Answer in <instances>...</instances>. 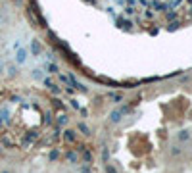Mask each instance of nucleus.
<instances>
[{
    "instance_id": "obj_1",
    "label": "nucleus",
    "mask_w": 192,
    "mask_h": 173,
    "mask_svg": "<svg viewBox=\"0 0 192 173\" xmlns=\"http://www.w3.org/2000/svg\"><path fill=\"white\" fill-rule=\"evenodd\" d=\"M64 139L67 140V143H75V131H71V129H67V131H64Z\"/></svg>"
},
{
    "instance_id": "obj_2",
    "label": "nucleus",
    "mask_w": 192,
    "mask_h": 173,
    "mask_svg": "<svg viewBox=\"0 0 192 173\" xmlns=\"http://www.w3.org/2000/svg\"><path fill=\"white\" fill-rule=\"evenodd\" d=\"M121 115H123V114L119 112V110H115V112H112V114H110V121H112V123H119Z\"/></svg>"
},
{
    "instance_id": "obj_3",
    "label": "nucleus",
    "mask_w": 192,
    "mask_h": 173,
    "mask_svg": "<svg viewBox=\"0 0 192 173\" xmlns=\"http://www.w3.org/2000/svg\"><path fill=\"white\" fill-rule=\"evenodd\" d=\"M77 129H79V131H81V133H83V135H90V129H89V127H87V125H85V123H79V125H77Z\"/></svg>"
},
{
    "instance_id": "obj_4",
    "label": "nucleus",
    "mask_w": 192,
    "mask_h": 173,
    "mask_svg": "<svg viewBox=\"0 0 192 173\" xmlns=\"http://www.w3.org/2000/svg\"><path fill=\"white\" fill-rule=\"evenodd\" d=\"M190 139V133L188 131H183V133H179V140H188Z\"/></svg>"
},
{
    "instance_id": "obj_5",
    "label": "nucleus",
    "mask_w": 192,
    "mask_h": 173,
    "mask_svg": "<svg viewBox=\"0 0 192 173\" xmlns=\"http://www.w3.org/2000/svg\"><path fill=\"white\" fill-rule=\"evenodd\" d=\"M106 173H117V169L112 164H106Z\"/></svg>"
},
{
    "instance_id": "obj_6",
    "label": "nucleus",
    "mask_w": 192,
    "mask_h": 173,
    "mask_svg": "<svg viewBox=\"0 0 192 173\" xmlns=\"http://www.w3.org/2000/svg\"><path fill=\"white\" fill-rule=\"evenodd\" d=\"M67 160H69V162H77V154H75V152H69V154H67Z\"/></svg>"
},
{
    "instance_id": "obj_7",
    "label": "nucleus",
    "mask_w": 192,
    "mask_h": 173,
    "mask_svg": "<svg viewBox=\"0 0 192 173\" xmlns=\"http://www.w3.org/2000/svg\"><path fill=\"white\" fill-rule=\"evenodd\" d=\"M58 123H60V125H65V123H67V115H60V117H58Z\"/></svg>"
},
{
    "instance_id": "obj_8",
    "label": "nucleus",
    "mask_w": 192,
    "mask_h": 173,
    "mask_svg": "<svg viewBox=\"0 0 192 173\" xmlns=\"http://www.w3.org/2000/svg\"><path fill=\"white\" fill-rule=\"evenodd\" d=\"M171 154H173V156H179V154H181V148H179V146H173V150H171Z\"/></svg>"
},
{
    "instance_id": "obj_9",
    "label": "nucleus",
    "mask_w": 192,
    "mask_h": 173,
    "mask_svg": "<svg viewBox=\"0 0 192 173\" xmlns=\"http://www.w3.org/2000/svg\"><path fill=\"white\" fill-rule=\"evenodd\" d=\"M56 158H58V150H52L50 152V160H56Z\"/></svg>"
},
{
    "instance_id": "obj_10",
    "label": "nucleus",
    "mask_w": 192,
    "mask_h": 173,
    "mask_svg": "<svg viewBox=\"0 0 192 173\" xmlns=\"http://www.w3.org/2000/svg\"><path fill=\"white\" fill-rule=\"evenodd\" d=\"M48 69H50V73H56V66H52V64H50V66H48Z\"/></svg>"
},
{
    "instance_id": "obj_11",
    "label": "nucleus",
    "mask_w": 192,
    "mask_h": 173,
    "mask_svg": "<svg viewBox=\"0 0 192 173\" xmlns=\"http://www.w3.org/2000/svg\"><path fill=\"white\" fill-rule=\"evenodd\" d=\"M2 173H10V171H2Z\"/></svg>"
}]
</instances>
